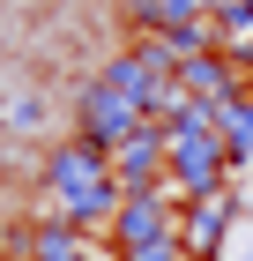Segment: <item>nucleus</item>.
<instances>
[{
  "label": "nucleus",
  "mask_w": 253,
  "mask_h": 261,
  "mask_svg": "<svg viewBox=\"0 0 253 261\" xmlns=\"http://www.w3.org/2000/svg\"><path fill=\"white\" fill-rule=\"evenodd\" d=\"M238 261H253V224H246V231H238Z\"/></svg>",
  "instance_id": "1"
}]
</instances>
